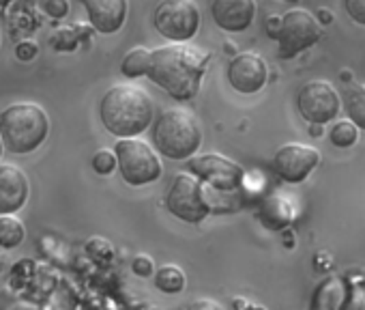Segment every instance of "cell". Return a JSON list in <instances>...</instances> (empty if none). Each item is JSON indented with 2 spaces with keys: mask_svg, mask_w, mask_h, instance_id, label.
<instances>
[{
  "mask_svg": "<svg viewBox=\"0 0 365 310\" xmlns=\"http://www.w3.org/2000/svg\"><path fill=\"white\" fill-rule=\"evenodd\" d=\"M211 56L185 44H170L150 52L146 76L170 97L190 101L198 95Z\"/></svg>",
  "mask_w": 365,
  "mask_h": 310,
  "instance_id": "cell-1",
  "label": "cell"
},
{
  "mask_svg": "<svg viewBox=\"0 0 365 310\" xmlns=\"http://www.w3.org/2000/svg\"><path fill=\"white\" fill-rule=\"evenodd\" d=\"M103 127L118 138H133L153 123V101L140 86H112L99 101Z\"/></svg>",
  "mask_w": 365,
  "mask_h": 310,
  "instance_id": "cell-2",
  "label": "cell"
},
{
  "mask_svg": "<svg viewBox=\"0 0 365 310\" xmlns=\"http://www.w3.org/2000/svg\"><path fill=\"white\" fill-rule=\"evenodd\" d=\"M153 142L168 160H190L202 144V127L185 108H168L153 121Z\"/></svg>",
  "mask_w": 365,
  "mask_h": 310,
  "instance_id": "cell-3",
  "label": "cell"
},
{
  "mask_svg": "<svg viewBox=\"0 0 365 310\" xmlns=\"http://www.w3.org/2000/svg\"><path fill=\"white\" fill-rule=\"evenodd\" d=\"M50 131V119L37 104H11L0 112V138L5 149L16 155H29L37 151Z\"/></svg>",
  "mask_w": 365,
  "mask_h": 310,
  "instance_id": "cell-4",
  "label": "cell"
},
{
  "mask_svg": "<svg viewBox=\"0 0 365 310\" xmlns=\"http://www.w3.org/2000/svg\"><path fill=\"white\" fill-rule=\"evenodd\" d=\"M116 169L129 186H148L161 177V160L153 146L138 138H120L114 146Z\"/></svg>",
  "mask_w": 365,
  "mask_h": 310,
  "instance_id": "cell-5",
  "label": "cell"
},
{
  "mask_svg": "<svg viewBox=\"0 0 365 310\" xmlns=\"http://www.w3.org/2000/svg\"><path fill=\"white\" fill-rule=\"evenodd\" d=\"M165 207L174 218L187 224H200L213 211L205 184L190 173H180L174 177L165 194Z\"/></svg>",
  "mask_w": 365,
  "mask_h": 310,
  "instance_id": "cell-6",
  "label": "cell"
},
{
  "mask_svg": "<svg viewBox=\"0 0 365 310\" xmlns=\"http://www.w3.org/2000/svg\"><path fill=\"white\" fill-rule=\"evenodd\" d=\"M153 24L172 44H185L200 29V11L194 0H161L153 14Z\"/></svg>",
  "mask_w": 365,
  "mask_h": 310,
  "instance_id": "cell-7",
  "label": "cell"
},
{
  "mask_svg": "<svg viewBox=\"0 0 365 310\" xmlns=\"http://www.w3.org/2000/svg\"><path fill=\"white\" fill-rule=\"evenodd\" d=\"M320 26L318 20L305 9H292L279 16V29L275 39L279 44V56L292 59L299 52L316 46L320 41Z\"/></svg>",
  "mask_w": 365,
  "mask_h": 310,
  "instance_id": "cell-8",
  "label": "cell"
},
{
  "mask_svg": "<svg viewBox=\"0 0 365 310\" xmlns=\"http://www.w3.org/2000/svg\"><path fill=\"white\" fill-rule=\"evenodd\" d=\"M187 169L202 184H209L211 188H215L220 192H235L241 188V184L245 179L243 166H239L237 162L224 158V155H217V153H207V155L190 158Z\"/></svg>",
  "mask_w": 365,
  "mask_h": 310,
  "instance_id": "cell-9",
  "label": "cell"
},
{
  "mask_svg": "<svg viewBox=\"0 0 365 310\" xmlns=\"http://www.w3.org/2000/svg\"><path fill=\"white\" fill-rule=\"evenodd\" d=\"M297 108L301 116L309 123L324 125L339 114L341 101L337 91L327 80H309L297 97Z\"/></svg>",
  "mask_w": 365,
  "mask_h": 310,
  "instance_id": "cell-10",
  "label": "cell"
},
{
  "mask_svg": "<svg viewBox=\"0 0 365 310\" xmlns=\"http://www.w3.org/2000/svg\"><path fill=\"white\" fill-rule=\"evenodd\" d=\"M320 164L318 149L301 142H286L275 151L273 169L288 184H301Z\"/></svg>",
  "mask_w": 365,
  "mask_h": 310,
  "instance_id": "cell-11",
  "label": "cell"
},
{
  "mask_svg": "<svg viewBox=\"0 0 365 310\" xmlns=\"http://www.w3.org/2000/svg\"><path fill=\"white\" fill-rule=\"evenodd\" d=\"M269 78V67L262 56L254 52L237 54L228 65V82L235 91L243 95L258 93Z\"/></svg>",
  "mask_w": 365,
  "mask_h": 310,
  "instance_id": "cell-12",
  "label": "cell"
},
{
  "mask_svg": "<svg viewBox=\"0 0 365 310\" xmlns=\"http://www.w3.org/2000/svg\"><path fill=\"white\" fill-rule=\"evenodd\" d=\"M31 184L22 169L0 164V216L18 214L29 201Z\"/></svg>",
  "mask_w": 365,
  "mask_h": 310,
  "instance_id": "cell-13",
  "label": "cell"
},
{
  "mask_svg": "<svg viewBox=\"0 0 365 310\" xmlns=\"http://www.w3.org/2000/svg\"><path fill=\"white\" fill-rule=\"evenodd\" d=\"M213 22L228 33H243L252 26L256 16L254 0H213Z\"/></svg>",
  "mask_w": 365,
  "mask_h": 310,
  "instance_id": "cell-14",
  "label": "cell"
},
{
  "mask_svg": "<svg viewBox=\"0 0 365 310\" xmlns=\"http://www.w3.org/2000/svg\"><path fill=\"white\" fill-rule=\"evenodd\" d=\"M80 3L97 33L112 35L123 29L127 18V0H80Z\"/></svg>",
  "mask_w": 365,
  "mask_h": 310,
  "instance_id": "cell-15",
  "label": "cell"
},
{
  "mask_svg": "<svg viewBox=\"0 0 365 310\" xmlns=\"http://www.w3.org/2000/svg\"><path fill=\"white\" fill-rule=\"evenodd\" d=\"M346 297H348V286L344 278L329 276L316 286L309 308L312 310H341Z\"/></svg>",
  "mask_w": 365,
  "mask_h": 310,
  "instance_id": "cell-16",
  "label": "cell"
},
{
  "mask_svg": "<svg viewBox=\"0 0 365 310\" xmlns=\"http://www.w3.org/2000/svg\"><path fill=\"white\" fill-rule=\"evenodd\" d=\"M344 106H346V112H348L350 121L356 127L365 129V86L363 84L350 82L344 89Z\"/></svg>",
  "mask_w": 365,
  "mask_h": 310,
  "instance_id": "cell-17",
  "label": "cell"
},
{
  "mask_svg": "<svg viewBox=\"0 0 365 310\" xmlns=\"http://www.w3.org/2000/svg\"><path fill=\"white\" fill-rule=\"evenodd\" d=\"M155 276V286L161 291V293H168V295H176L185 289V271L176 265H163L157 269Z\"/></svg>",
  "mask_w": 365,
  "mask_h": 310,
  "instance_id": "cell-18",
  "label": "cell"
},
{
  "mask_svg": "<svg viewBox=\"0 0 365 310\" xmlns=\"http://www.w3.org/2000/svg\"><path fill=\"white\" fill-rule=\"evenodd\" d=\"M26 237V229L20 218L11 216H0V248H18Z\"/></svg>",
  "mask_w": 365,
  "mask_h": 310,
  "instance_id": "cell-19",
  "label": "cell"
},
{
  "mask_svg": "<svg viewBox=\"0 0 365 310\" xmlns=\"http://www.w3.org/2000/svg\"><path fill=\"white\" fill-rule=\"evenodd\" d=\"M150 63V52L146 48H133L120 63V71L127 78H140L146 76Z\"/></svg>",
  "mask_w": 365,
  "mask_h": 310,
  "instance_id": "cell-20",
  "label": "cell"
},
{
  "mask_svg": "<svg viewBox=\"0 0 365 310\" xmlns=\"http://www.w3.org/2000/svg\"><path fill=\"white\" fill-rule=\"evenodd\" d=\"M359 140V127L352 121H339L331 129V142L339 149H348L356 144Z\"/></svg>",
  "mask_w": 365,
  "mask_h": 310,
  "instance_id": "cell-21",
  "label": "cell"
},
{
  "mask_svg": "<svg viewBox=\"0 0 365 310\" xmlns=\"http://www.w3.org/2000/svg\"><path fill=\"white\" fill-rule=\"evenodd\" d=\"M93 171L101 177H108L116 171V155L114 151L110 149H99L95 155H93Z\"/></svg>",
  "mask_w": 365,
  "mask_h": 310,
  "instance_id": "cell-22",
  "label": "cell"
},
{
  "mask_svg": "<svg viewBox=\"0 0 365 310\" xmlns=\"http://www.w3.org/2000/svg\"><path fill=\"white\" fill-rule=\"evenodd\" d=\"M50 46L58 52H69L78 46V35L76 29H61L50 37Z\"/></svg>",
  "mask_w": 365,
  "mask_h": 310,
  "instance_id": "cell-23",
  "label": "cell"
},
{
  "mask_svg": "<svg viewBox=\"0 0 365 310\" xmlns=\"http://www.w3.org/2000/svg\"><path fill=\"white\" fill-rule=\"evenodd\" d=\"M86 250H88V254H91L95 261H110V259L114 256V248L110 246L108 239H101V237L88 239Z\"/></svg>",
  "mask_w": 365,
  "mask_h": 310,
  "instance_id": "cell-24",
  "label": "cell"
},
{
  "mask_svg": "<svg viewBox=\"0 0 365 310\" xmlns=\"http://www.w3.org/2000/svg\"><path fill=\"white\" fill-rule=\"evenodd\" d=\"M131 269H133V274L140 276V278H150V276L155 274V263H153L150 256L138 254V256L133 259V263H131Z\"/></svg>",
  "mask_w": 365,
  "mask_h": 310,
  "instance_id": "cell-25",
  "label": "cell"
},
{
  "mask_svg": "<svg viewBox=\"0 0 365 310\" xmlns=\"http://www.w3.org/2000/svg\"><path fill=\"white\" fill-rule=\"evenodd\" d=\"M341 310H365V289L354 286L352 291H348V297H346Z\"/></svg>",
  "mask_w": 365,
  "mask_h": 310,
  "instance_id": "cell-26",
  "label": "cell"
},
{
  "mask_svg": "<svg viewBox=\"0 0 365 310\" xmlns=\"http://www.w3.org/2000/svg\"><path fill=\"white\" fill-rule=\"evenodd\" d=\"M43 9L50 18L54 20H61L69 14V0H46L43 3Z\"/></svg>",
  "mask_w": 365,
  "mask_h": 310,
  "instance_id": "cell-27",
  "label": "cell"
},
{
  "mask_svg": "<svg viewBox=\"0 0 365 310\" xmlns=\"http://www.w3.org/2000/svg\"><path fill=\"white\" fill-rule=\"evenodd\" d=\"M346 11L356 24L365 26V0H346Z\"/></svg>",
  "mask_w": 365,
  "mask_h": 310,
  "instance_id": "cell-28",
  "label": "cell"
},
{
  "mask_svg": "<svg viewBox=\"0 0 365 310\" xmlns=\"http://www.w3.org/2000/svg\"><path fill=\"white\" fill-rule=\"evenodd\" d=\"M37 54H39V48H37V44H33V41H22V44H18V48H16V56H18L20 61H24V63L37 59Z\"/></svg>",
  "mask_w": 365,
  "mask_h": 310,
  "instance_id": "cell-29",
  "label": "cell"
},
{
  "mask_svg": "<svg viewBox=\"0 0 365 310\" xmlns=\"http://www.w3.org/2000/svg\"><path fill=\"white\" fill-rule=\"evenodd\" d=\"M185 310H224V306L211 297H200V299H194Z\"/></svg>",
  "mask_w": 365,
  "mask_h": 310,
  "instance_id": "cell-30",
  "label": "cell"
},
{
  "mask_svg": "<svg viewBox=\"0 0 365 310\" xmlns=\"http://www.w3.org/2000/svg\"><path fill=\"white\" fill-rule=\"evenodd\" d=\"M277 29H279V16H271V18L267 20V33H269V37L275 39Z\"/></svg>",
  "mask_w": 365,
  "mask_h": 310,
  "instance_id": "cell-31",
  "label": "cell"
},
{
  "mask_svg": "<svg viewBox=\"0 0 365 310\" xmlns=\"http://www.w3.org/2000/svg\"><path fill=\"white\" fill-rule=\"evenodd\" d=\"M318 18H320L322 24H331V22H333V14H331L329 9H320V11H318Z\"/></svg>",
  "mask_w": 365,
  "mask_h": 310,
  "instance_id": "cell-32",
  "label": "cell"
},
{
  "mask_svg": "<svg viewBox=\"0 0 365 310\" xmlns=\"http://www.w3.org/2000/svg\"><path fill=\"white\" fill-rule=\"evenodd\" d=\"M224 50H226V54H235V56H237V46H235L232 41H226V44H224Z\"/></svg>",
  "mask_w": 365,
  "mask_h": 310,
  "instance_id": "cell-33",
  "label": "cell"
},
{
  "mask_svg": "<svg viewBox=\"0 0 365 310\" xmlns=\"http://www.w3.org/2000/svg\"><path fill=\"white\" fill-rule=\"evenodd\" d=\"M309 134H312V136H320V134H322V125H318V123H312V127H309Z\"/></svg>",
  "mask_w": 365,
  "mask_h": 310,
  "instance_id": "cell-34",
  "label": "cell"
},
{
  "mask_svg": "<svg viewBox=\"0 0 365 310\" xmlns=\"http://www.w3.org/2000/svg\"><path fill=\"white\" fill-rule=\"evenodd\" d=\"M350 78H352V74H350V71H344V74H341V80H350Z\"/></svg>",
  "mask_w": 365,
  "mask_h": 310,
  "instance_id": "cell-35",
  "label": "cell"
},
{
  "mask_svg": "<svg viewBox=\"0 0 365 310\" xmlns=\"http://www.w3.org/2000/svg\"><path fill=\"white\" fill-rule=\"evenodd\" d=\"M11 0H0V7H5V5H9Z\"/></svg>",
  "mask_w": 365,
  "mask_h": 310,
  "instance_id": "cell-36",
  "label": "cell"
},
{
  "mask_svg": "<svg viewBox=\"0 0 365 310\" xmlns=\"http://www.w3.org/2000/svg\"><path fill=\"white\" fill-rule=\"evenodd\" d=\"M3 146L5 144H3V138H0V158H3Z\"/></svg>",
  "mask_w": 365,
  "mask_h": 310,
  "instance_id": "cell-37",
  "label": "cell"
},
{
  "mask_svg": "<svg viewBox=\"0 0 365 310\" xmlns=\"http://www.w3.org/2000/svg\"><path fill=\"white\" fill-rule=\"evenodd\" d=\"M286 3H297V0H286Z\"/></svg>",
  "mask_w": 365,
  "mask_h": 310,
  "instance_id": "cell-38",
  "label": "cell"
}]
</instances>
